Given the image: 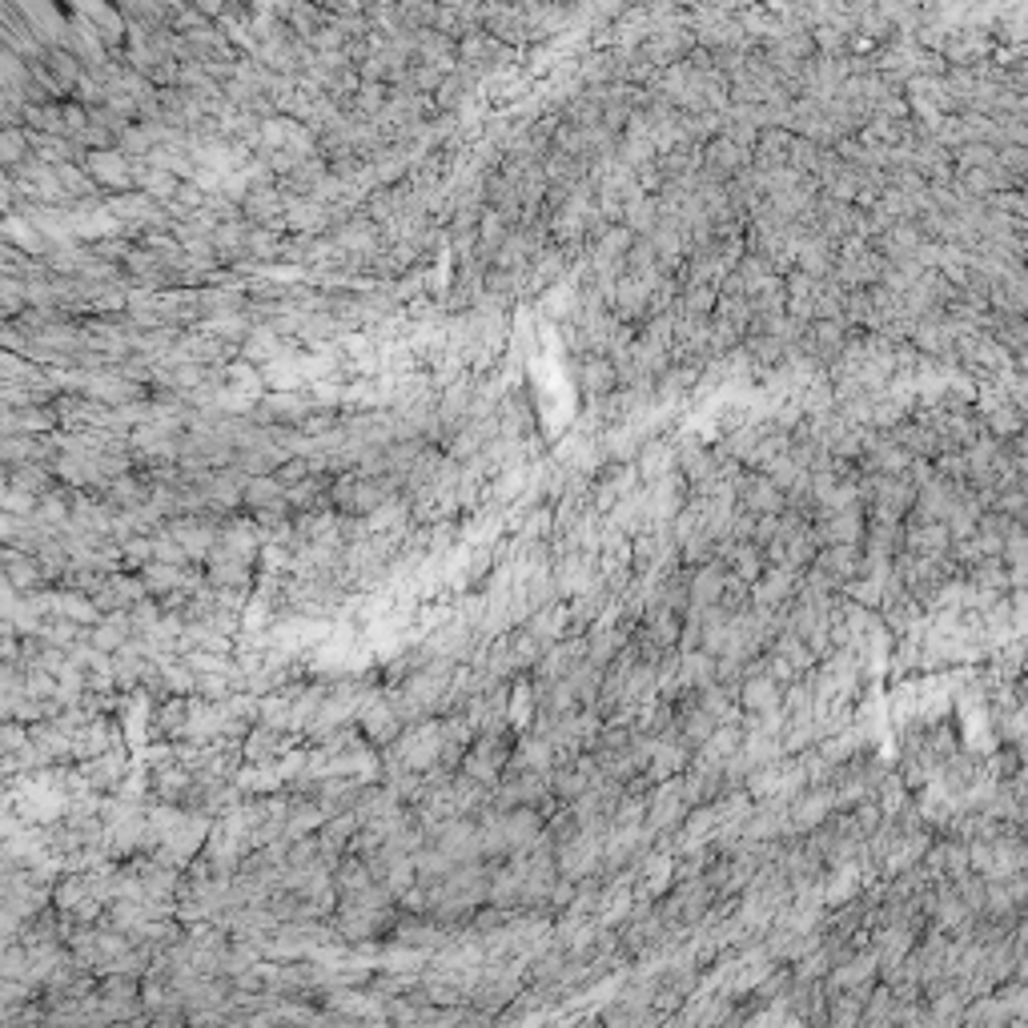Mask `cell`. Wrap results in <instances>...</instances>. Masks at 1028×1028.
<instances>
[{
	"label": "cell",
	"instance_id": "1",
	"mask_svg": "<svg viewBox=\"0 0 1028 1028\" xmlns=\"http://www.w3.org/2000/svg\"><path fill=\"white\" fill-rule=\"evenodd\" d=\"M314 410H318V402H314L310 390H270V394H262V402H257L253 422L302 430L314 418Z\"/></svg>",
	"mask_w": 1028,
	"mask_h": 1028
},
{
	"label": "cell",
	"instance_id": "2",
	"mask_svg": "<svg viewBox=\"0 0 1028 1028\" xmlns=\"http://www.w3.org/2000/svg\"><path fill=\"white\" fill-rule=\"evenodd\" d=\"M17 13L25 17V25L37 33V41L53 53V49H69V9L61 13L49 0H13Z\"/></svg>",
	"mask_w": 1028,
	"mask_h": 1028
},
{
	"label": "cell",
	"instance_id": "3",
	"mask_svg": "<svg viewBox=\"0 0 1028 1028\" xmlns=\"http://www.w3.org/2000/svg\"><path fill=\"white\" fill-rule=\"evenodd\" d=\"M85 173L101 185V189H109L113 197L117 193H137L133 189V157H125L121 149H97V153H85Z\"/></svg>",
	"mask_w": 1028,
	"mask_h": 1028
},
{
	"label": "cell",
	"instance_id": "4",
	"mask_svg": "<svg viewBox=\"0 0 1028 1028\" xmlns=\"http://www.w3.org/2000/svg\"><path fill=\"white\" fill-rule=\"evenodd\" d=\"M743 169H751V153L743 145H735L731 137H715L711 145H703V177L707 181H719V185H731Z\"/></svg>",
	"mask_w": 1028,
	"mask_h": 1028
},
{
	"label": "cell",
	"instance_id": "5",
	"mask_svg": "<svg viewBox=\"0 0 1028 1028\" xmlns=\"http://www.w3.org/2000/svg\"><path fill=\"white\" fill-rule=\"evenodd\" d=\"M286 209H290V197L282 193V185H257L241 201V217L249 225H266L278 233H286Z\"/></svg>",
	"mask_w": 1028,
	"mask_h": 1028
},
{
	"label": "cell",
	"instance_id": "6",
	"mask_svg": "<svg viewBox=\"0 0 1028 1028\" xmlns=\"http://www.w3.org/2000/svg\"><path fill=\"white\" fill-rule=\"evenodd\" d=\"M73 13H81L97 33H101V41H105V49L113 53V57H121L125 53V45H129V21L121 17V9L117 5H105V0H81V5H73Z\"/></svg>",
	"mask_w": 1028,
	"mask_h": 1028
},
{
	"label": "cell",
	"instance_id": "7",
	"mask_svg": "<svg viewBox=\"0 0 1028 1028\" xmlns=\"http://www.w3.org/2000/svg\"><path fill=\"white\" fill-rule=\"evenodd\" d=\"M739 510L755 514V519H763V514H784L788 510V494L771 482L767 474L747 470L743 482H739Z\"/></svg>",
	"mask_w": 1028,
	"mask_h": 1028
},
{
	"label": "cell",
	"instance_id": "8",
	"mask_svg": "<svg viewBox=\"0 0 1028 1028\" xmlns=\"http://www.w3.org/2000/svg\"><path fill=\"white\" fill-rule=\"evenodd\" d=\"M864 506L856 510H844V514H820L816 523V535L824 547H864V535H868V519H864Z\"/></svg>",
	"mask_w": 1028,
	"mask_h": 1028
},
{
	"label": "cell",
	"instance_id": "9",
	"mask_svg": "<svg viewBox=\"0 0 1028 1028\" xmlns=\"http://www.w3.org/2000/svg\"><path fill=\"white\" fill-rule=\"evenodd\" d=\"M635 470H639V482H643V486H655V482L679 474V450H675V442L643 438V450H639V458H635Z\"/></svg>",
	"mask_w": 1028,
	"mask_h": 1028
},
{
	"label": "cell",
	"instance_id": "10",
	"mask_svg": "<svg viewBox=\"0 0 1028 1028\" xmlns=\"http://www.w3.org/2000/svg\"><path fill=\"white\" fill-rule=\"evenodd\" d=\"M579 386H583V394H587L591 402L611 398V394L623 386L615 358H607V354H587V358L579 362Z\"/></svg>",
	"mask_w": 1028,
	"mask_h": 1028
},
{
	"label": "cell",
	"instance_id": "11",
	"mask_svg": "<svg viewBox=\"0 0 1028 1028\" xmlns=\"http://www.w3.org/2000/svg\"><path fill=\"white\" fill-rule=\"evenodd\" d=\"M286 233L294 237H330V209L314 197H290Z\"/></svg>",
	"mask_w": 1028,
	"mask_h": 1028
},
{
	"label": "cell",
	"instance_id": "12",
	"mask_svg": "<svg viewBox=\"0 0 1028 1028\" xmlns=\"http://www.w3.org/2000/svg\"><path fill=\"white\" fill-rule=\"evenodd\" d=\"M812 567H820L832 583L848 587V583L864 579L868 559H864V547H824V551L816 555V563H812Z\"/></svg>",
	"mask_w": 1028,
	"mask_h": 1028
},
{
	"label": "cell",
	"instance_id": "13",
	"mask_svg": "<svg viewBox=\"0 0 1028 1028\" xmlns=\"http://www.w3.org/2000/svg\"><path fill=\"white\" fill-rule=\"evenodd\" d=\"M727 567L715 559L707 567H699L691 579H687V603L691 611H707V607H719V599L727 595Z\"/></svg>",
	"mask_w": 1028,
	"mask_h": 1028
},
{
	"label": "cell",
	"instance_id": "14",
	"mask_svg": "<svg viewBox=\"0 0 1028 1028\" xmlns=\"http://www.w3.org/2000/svg\"><path fill=\"white\" fill-rule=\"evenodd\" d=\"M0 426H5V438H9V434L45 438V434H57V430H61V418H57L53 406H25V410H5V414H0Z\"/></svg>",
	"mask_w": 1028,
	"mask_h": 1028
},
{
	"label": "cell",
	"instance_id": "15",
	"mask_svg": "<svg viewBox=\"0 0 1028 1028\" xmlns=\"http://www.w3.org/2000/svg\"><path fill=\"white\" fill-rule=\"evenodd\" d=\"M904 551L920 555V559H940L952 551V535L944 523H912L904 531Z\"/></svg>",
	"mask_w": 1028,
	"mask_h": 1028
},
{
	"label": "cell",
	"instance_id": "16",
	"mask_svg": "<svg viewBox=\"0 0 1028 1028\" xmlns=\"http://www.w3.org/2000/svg\"><path fill=\"white\" fill-rule=\"evenodd\" d=\"M282 506H290V498H286V486L274 478V474H266V478H249L245 482V498H241V510L249 514H266V510H282Z\"/></svg>",
	"mask_w": 1028,
	"mask_h": 1028
},
{
	"label": "cell",
	"instance_id": "17",
	"mask_svg": "<svg viewBox=\"0 0 1028 1028\" xmlns=\"http://www.w3.org/2000/svg\"><path fill=\"white\" fill-rule=\"evenodd\" d=\"M5 245H13V249H21L25 257H37V262H45L49 257V241H45V233L29 221V217H21V213H5Z\"/></svg>",
	"mask_w": 1028,
	"mask_h": 1028
},
{
	"label": "cell",
	"instance_id": "18",
	"mask_svg": "<svg viewBox=\"0 0 1028 1028\" xmlns=\"http://www.w3.org/2000/svg\"><path fill=\"white\" fill-rule=\"evenodd\" d=\"M149 494H153V482H149L141 470H133V474H125V478H113V482L101 490V498H105L113 510H137V506L149 502Z\"/></svg>",
	"mask_w": 1028,
	"mask_h": 1028
},
{
	"label": "cell",
	"instance_id": "19",
	"mask_svg": "<svg viewBox=\"0 0 1028 1028\" xmlns=\"http://www.w3.org/2000/svg\"><path fill=\"white\" fill-rule=\"evenodd\" d=\"M5 575H9V587L13 591H37L41 583H49L45 579V571H41V559L37 555H25V551H17V547H5Z\"/></svg>",
	"mask_w": 1028,
	"mask_h": 1028
},
{
	"label": "cell",
	"instance_id": "20",
	"mask_svg": "<svg viewBox=\"0 0 1028 1028\" xmlns=\"http://www.w3.org/2000/svg\"><path fill=\"white\" fill-rule=\"evenodd\" d=\"M5 486H17V490H29V494L45 498V494H53L61 482H57L53 466H45V462H25V466H17V470H5Z\"/></svg>",
	"mask_w": 1028,
	"mask_h": 1028
},
{
	"label": "cell",
	"instance_id": "21",
	"mask_svg": "<svg viewBox=\"0 0 1028 1028\" xmlns=\"http://www.w3.org/2000/svg\"><path fill=\"white\" fill-rule=\"evenodd\" d=\"M25 129L41 133V137H69V121H65V101H49V105H29L25 109Z\"/></svg>",
	"mask_w": 1028,
	"mask_h": 1028
},
{
	"label": "cell",
	"instance_id": "22",
	"mask_svg": "<svg viewBox=\"0 0 1028 1028\" xmlns=\"http://www.w3.org/2000/svg\"><path fill=\"white\" fill-rule=\"evenodd\" d=\"M659 221H663L659 197H631V201H623V225H627L635 237H651Z\"/></svg>",
	"mask_w": 1028,
	"mask_h": 1028
},
{
	"label": "cell",
	"instance_id": "23",
	"mask_svg": "<svg viewBox=\"0 0 1028 1028\" xmlns=\"http://www.w3.org/2000/svg\"><path fill=\"white\" fill-rule=\"evenodd\" d=\"M751 591H755V603H759V607H776V603H784V599L796 591V571L767 567L763 579H759Z\"/></svg>",
	"mask_w": 1028,
	"mask_h": 1028
},
{
	"label": "cell",
	"instance_id": "24",
	"mask_svg": "<svg viewBox=\"0 0 1028 1028\" xmlns=\"http://www.w3.org/2000/svg\"><path fill=\"white\" fill-rule=\"evenodd\" d=\"M984 53H988V37L980 29H952V37L944 45V57L952 65H968V61H976Z\"/></svg>",
	"mask_w": 1028,
	"mask_h": 1028
},
{
	"label": "cell",
	"instance_id": "25",
	"mask_svg": "<svg viewBox=\"0 0 1028 1028\" xmlns=\"http://www.w3.org/2000/svg\"><path fill=\"white\" fill-rule=\"evenodd\" d=\"M386 105H390V85H382V81H362L358 93H354V101H350V113L362 117V121H378V117L386 113Z\"/></svg>",
	"mask_w": 1028,
	"mask_h": 1028
},
{
	"label": "cell",
	"instance_id": "26",
	"mask_svg": "<svg viewBox=\"0 0 1028 1028\" xmlns=\"http://www.w3.org/2000/svg\"><path fill=\"white\" fill-rule=\"evenodd\" d=\"M33 157V137L29 129H0V169L13 173Z\"/></svg>",
	"mask_w": 1028,
	"mask_h": 1028
},
{
	"label": "cell",
	"instance_id": "27",
	"mask_svg": "<svg viewBox=\"0 0 1028 1028\" xmlns=\"http://www.w3.org/2000/svg\"><path fill=\"white\" fill-rule=\"evenodd\" d=\"M743 707H747V711H759V715H767L771 707H780V683L771 679V675H751V679L743 683Z\"/></svg>",
	"mask_w": 1028,
	"mask_h": 1028
},
{
	"label": "cell",
	"instance_id": "28",
	"mask_svg": "<svg viewBox=\"0 0 1028 1028\" xmlns=\"http://www.w3.org/2000/svg\"><path fill=\"white\" fill-rule=\"evenodd\" d=\"M559 153H567V157H575V161H591V129H583V125H571V121H563L559 117V125H555V141H551Z\"/></svg>",
	"mask_w": 1028,
	"mask_h": 1028
},
{
	"label": "cell",
	"instance_id": "29",
	"mask_svg": "<svg viewBox=\"0 0 1028 1028\" xmlns=\"http://www.w3.org/2000/svg\"><path fill=\"white\" fill-rule=\"evenodd\" d=\"M719 310V286H683L679 314L687 318H711Z\"/></svg>",
	"mask_w": 1028,
	"mask_h": 1028
},
{
	"label": "cell",
	"instance_id": "30",
	"mask_svg": "<svg viewBox=\"0 0 1028 1028\" xmlns=\"http://www.w3.org/2000/svg\"><path fill=\"white\" fill-rule=\"evenodd\" d=\"M988 430H992V434H1000V438H1020V434L1028 430V418H1024V410H1020V406H1012V402H996V406L988 410Z\"/></svg>",
	"mask_w": 1028,
	"mask_h": 1028
},
{
	"label": "cell",
	"instance_id": "31",
	"mask_svg": "<svg viewBox=\"0 0 1028 1028\" xmlns=\"http://www.w3.org/2000/svg\"><path fill=\"white\" fill-rule=\"evenodd\" d=\"M952 161H956V173H964V169H996V165H1000V153H996L988 141H972V145L956 149Z\"/></svg>",
	"mask_w": 1028,
	"mask_h": 1028
},
{
	"label": "cell",
	"instance_id": "32",
	"mask_svg": "<svg viewBox=\"0 0 1028 1028\" xmlns=\"http://www.w3.org/2000/svg\"><path fill=\"white\" fill-rule=\"evenodd\" d=\"M960 177V189L968 193V197H992V193H1000V165L996 169H964V173H956Z\"/></svg>",
	"mask_w": 1028,
	"mask_h": 1028
},
{
	"label": "cell",
	"instance_id": "33",
	"mask_svg": "<svg viewBox=\"0 0 1028 1028\" xmlns=\"http://www.w3.org/2000/svg\"><path fill=\"white\" fill-rule=\"evenodd\" d=\"M37 510H41V498L29 494V490L5 486V494H0V514H21V519H33Z\"/></svg>",
	"mask_w": 1028,
	"mask_h": 1028
},
{
	"label": "cell",
	"instance_id": "34",
	"mask_svg": "<svg viewBox=\"0 0 1028 1028\" xmlns=\"http://www.w3.org/2000/svg\"><path fill=\"white\" fill-rule=\"evenodd\" d=\"M763 474H767L771 482H776V486H780V490L788 494V490H792V486H796V482H800V478H804L808 470H804V466H800V462H796L792 454H784V458H776V462H771V466H767Z\"/></svg>",
	"mask_w": 1028,
	"mask_h": 1028
},
{
	"label": "cell",
	"instance_id": "35",
	"mask_svg": "<svg viewBox=\"0 0 1028 1028\" xmlns=\"http://www.w3.org/2000/svg\"><path fill=\"white\" fill-rule=\"evenodd\" d=\"M683 671H687V683L711 687V679H715V659H707V651H695V655L683 659Z\"/></svg>",
	"mask_w": 1028,
	"mask_h": 1028
},
{
	"label": "cell",
	"instance_id": "36",
	"mask_svg": "<svg viewBox=\"0 0 1028 1028\" xmlns=\"http://www.w3.org/2000/svg\"><path fill=\"white\" fill-rule=\"evenodd\" d=\"M832 796H808V800H800V808H796V824L800 828H812V824H820L824 816H828V804Z\"/></svg>",
	"mask_w": 1028,
	"mask_h": 1028
},
{
	"label": "cell",
	"instance_id": "37",
	"mask_svg": "<svg viewBox=\"0 0 1028 1028\" xmlns=\"http://www.w3.org/2000/svg\"><path fill=\"white\" fill-rule=\"evenodd\" d=\"M310 474H314V466H310L306 458H290V462H282V466L274 470V478H278L286 490H290V486H298V482H302V478H310Z\"/></svg>",
	"mask_w": 1028,
	"mask_h": 1028
},
{
	"label": "cell",
	"instance_id": "38",
	"mask_svg": "<svg viewBox=\"0 0 1028 1028\" xmlns=\"http://www.w3.org/2000/svg\"><path fill=\"white\" fill-rule=\"evenodd\" d=\"M65 121H69V137H81L89 129V109L81 101H65Z\"/></svg>",
	"mask_w": 1028,
	"mask_h": 1028
},
{
	"label": "cell",
	"instance_id": "39",
	"mask_svg": "<svg viewBox=\"0 0 1028 1028\" xmlns=\"http://www.w3.org/2000/svg\"><path fill=\"white\" fill-rule=\"evenodd\" d=\"M1004 137L1016 145V149H1024L1028 145V121H1004Z\"/></svg>",
	"mask_w": 1028,
	"mask_h": 1028
},
{
	"label": "cell",
	"instance_id": "40",
	"mask_svg": "<svg viewBox=\"0 0 1028 1028\" xmlns=\"http://www.w3.org/2000/svg\"><path fill=\"white\" fill-rule=\"evenodd\" d=\"M1020 370H1024V374H1028V354H1020Z\"/></svg>",
	"mask_w": 1028,
	"mask_h": 1028
}]
</instances>
